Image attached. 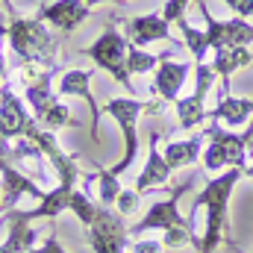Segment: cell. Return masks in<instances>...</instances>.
I'll list each match as a JSON object with an SVG mask.
<instances>
[{
    "label": "cell",
    "instance_id": "cell-1",
    "mask_svg": "<svg viewBox=\"0 0 253 253\" xmlns=\"http://www.w3.org/2000/svg\"><path fill=\"white\" fill-rule=\"evenodd\" d=\"M242 177H245V168H227V171L209 177L206 186L197 191L194 212L206 209V227H203V236L197 239L200 253H215L221 245L236 248L233 236H230V197Z\"/></svg>",
    "mask_w": 253,
    "mask_h": 253
},
{
    "label": "cell",
    "instance_id": "cell-2",
    "mask_svg": "<svg viewBox=\"0 0 253 253\" xmlns=\"http://www.w3.org/2000/svg\"><path fill=\"white\" fill-rule=\"evenodd\" d=\"M6 42H9L12 53L18 56V62L50 68V71L59 68L62 42L56 39V33H50V27L39 15H21V12L9 15Z\"/></svg>",
    "mask_w": 253,
    "mask_h": 253
},
{
    "label": "cell",
    "instance_id": "cell-3",
    "mask_svg": "<svg viewBox=\"0 0 253 253\" xmlns=\"http://www.w3.org/2000/svg\"><path fill=\"white\" fill-rule=\"evenodd\" d=\"M162 109H165L162 100H147L144 103V100H135V97H112V100L103 103V112L115 118V124L121 126V135H124V156L112 168H106L112 177H121L126 168H132V162L138 156V132H135L138 118L141 115H159Z\"/></svg>",
    "mask_w": 253,
    "mask_h": 253
},
{
    "label": "cell",
    "instance_id": "cell-4",
    "mask_svg": "<svg viewBox=\"0 0 253 253\" xmlns=\"http://www.w3.org/2000/svg\"><path fill=\"white\" fill-rule=\"evenodd\" d=\"M126 53H129V42L115 27H106L88 47L80 50V56H88L97 68L112 74V80L121 88H126V97H132V80H129V71H126Z\"/></svg>",
    "mask_w": 253,
    "mask_h": 253
},
{
    "label": "cell",
    "instance_id": "cell-5",
    "mask_svg": "<svg viewBox=\"0 0 253 253\" xmlns=\"http://www.w3.org/2000/svg\"><path fill=\"white\" fill-rule=\"evenodd\" d=\"M206 138L209 144L203 147V168L212 174H221L227 168H245L251 162L248 150H245V138L233 129H224L221 124L206 126Z\"/></svg>",
    "mask_w": 253,
    "mask_h": 253
},
{
    "label": "cell",
    "instance_id": "cell-6",
    "mask_svg": "<svg viewBox=\"0 0 253 253\" xmlns=\"http://www.w3.org/2000/svg\"><path fill=\"white\" fill-rule=\"evenodd\" d=\"M191 189V183H183L171 191L165 200L159 203H150V209L141 215L138 224L129 227V236H144V233H153V230H162V233H171V230H194L186 215H180V197Z\"/></svg>",
    "mask_w": 253,
    "mask_h": 253
},
{
    "label": "cell",
    "instance_id": "cell-7",
    "mask_svg": "<svg viewBox=\"0 0 253 253\" xmlns=\"http://www.w3.org/2000/svg\"><path fill=\"white\" fill-rule=\"evenodd\" d=\"M85 233H88V245L94 253H126L129 227H126L124 215L109 206L97 203V212H94L91 224L85 227Z\"/></svg>",
    "mask_w": 253,
    "mask_h": 253
},
{
    "label": "cell",
    "instance_id": "cell-8",
    "mask_svg": "<svg viewBox=\"0 0 253 253\" xmlns=\"http://www.w3.org/2000/svg\"><path fill=\"white\" fill-rule=\"evenodd\" d=\"M194 74H197L194 91L186 94V97H177V100H174L177 124H180V129H186V132L203 126V121H209V112H206V103H203V100H206V94H209L215 77H218L209 62H194Z\"/></svg>",
    "mask_w": 253,
    "mask_h": 253
},
{
    "label": "cell",
    "instance_id": "cell-9",
    "mask_svg": "<svg viewBox=\"0 0 253 253\" xmlns=\"http://www.w3.org/2000/svg\"><path fill=\"white\" fill-rule=\"evenodd\" d=\"M197 9L206 21L203 33H206V42H209V50H221V47H248L253 44V24L245 18H230V21H218L206 0H197Z\"/></svg>",
    "mask_w": 253,
    "mask_h": 253
},
{
    "label": "cell",
    "instance_id": "cell-10",
    "mask_svg": "<svg viewBox=\"0 0 253 253\" xmlns=\"http://www.w3.org/2000/svg\"><path fill=\"white\" fill-rule=\"evenodd\" d=\"M194 71V62H174L171 53H159V65L153 71V85L150 94L162 103H174L189 80V74Z\"/></svg>",
    "mask_w": 253,
    "mask_h": 253
},
{
    "label": "cell",
    "instance_id": "cell-11",
    "mask_svg": "<svg viewBox=\"0 0 253 253\" xmlns=\"http://www.w3.org/2000/svg\"><path fill=\"white\" fill-rule=\"evenodd\" d=\"M121 24V33L132 47H147L153 42H174L171 36V24L162 18V12H150V15H135V18H112Z\"/></svg>",
    "mask_w": 253,
    "mask_h": 253
},
{
    "label": "cell",
    "instance_id": "cell-12",
    "mask_svg": "<svg viewBox=\"0 0 253 253\" xmlns=\"http://www.w3.org/2000/svg\"><path fill=\"white\" fill-rule=\"evenodd\" d=\"M91 77H94V71L91 68H68L62 77H59V88H56V94L59 97H83L85 100V106H88V112H91V141H100V132H97V126H100V106L94 103V94H91Z\"/></svg>",
    "mask_w": 253,
    "mask_h": 253
},
{
    "label": "cell",
    "instance_id": "cell-13",
    "mask_svg": "<svg viewBox=\"0 0 253 253\" xmlns=\"http://www.w3.org/2000/svg\"><path fill=\"white\" fill-rule=\"evenodd\" d=\"M47 27L59 30L62 36H71L74 30H80L88 15H91V6L85 0H53V3H42L39 12H36Z\"/></svg>",
    "mask_w": 253,
    "mask_h": 253
},
{
    "label": "cell",
    "instance_id": "cell-14",
    "mask_svg": "<svg viewBox=\"0 0 253 253\" xmlns=\"http://www.w3.org/2000/svg\"><path fill=\"white\" fill-rule=\"evenodd\" d=\"M36 118L27 112V103L18 97V91L9 83H0V135L6 141H15L27 132V126Z\"/></svg>",
    "mask_w": 253,
    "mask_h": 253
},
{
    "label": "cell",
    "instance_id": "cell-15",
    "mask_svg": "<svg viewBox=\"0 0 253 253\" xmlns=\"http://www.w3.org/2000/svg\"><path fill=\"white\" fill-rule=\"evenodd\" d=\"M74 189H77V186L56 183L53 189L44 191V197L39 200V206H36V209H9L6 215L21 218V221H27V224L42 221V218H59L65 209H68V203H71V194H74Z\"/></svg>",
    "mask_w": 253,
    "mask_h": 253
},
{
    "label": "cell",
    "instance_id": "cell-16",
    "mask_svg": "<svg viewBox=\"0 0 253 253\" xmlns=\"http://www.w3.org/2000/svg\"><path fill=\"white\" fill-rule=\"evenodd\" d=\"M0 186H3V212H9V209H15V203L24 197V194H33L36 200H42L44 197V191L33 177H27L24 171H18V168H12L9 162L6 165H0Z\"/></svg>",
    "mask_w": 253,
    "mask_h": 253
},
{
    "label": "cell",
    "instance_id": "cell-17",
    "mask_svg": "<svg viewBox=\"0 0 253 253\" xmlns=\"http://www.w3.org/2000/svg\"><path fill=\"white\" fill-rule=\"evenodd\" d=\"M171 168H168V162H165V156H162V147H159V141H156V132L150 135V147H147V159H144V168H141V174H138V180H135V191L138 194H147V191L153 189H162V186H168V180H171Z\"/></svg>",
    "mask_w": 253,
    "mask_h": 253
},
{
    "label": "cell",
    "instance_id": "cell-18",
    "mask_svg": "<svg viewBox=\"0 0 253 253\" xmlns=\"http://www.w3.org/2000/svg\"><path fill=\"white\" fill-rule=\"evenodd\" d=\"M253 118V97H236L230 91H224V97H218L215 109L209 112V121L221 126H242Z\"/></svg>",
    "mask_w": 253,
    "mask_h": 253
},
{
    "label": "cell",
    "instance_id": "cell-19",
    "mask_svg": "<svg viewBox=\"0 0 253 253\" xmlns=\"http://www.w3.org/2000/svg\"><path fill=\"white\" fill-rule=\"evenodd\" d=\"M203 138H206V129L197 132V135H191V138H180V141L171 138V141H165L162 156H165L168 168H171V171H180V168L194 165V162L203 156Z\"/></svg>",
    "mask_w": 253,
    "mask_h": 253
},
{
    "label": "cell",
    "instance_id": "cell-20",
    "mask_svg": "<svg viewBox=\"0 0 253 253\" xmlns=\"http://www.w3.org/2000/svg\"><path fill=\"white\" fill-rule=\"evenodd\" d=\"M209 65H212V71L221 77L224 91H230V77H233L239 68L253 65V53L248 47H221V50H212V53H209Z\"/></svg>",
    "mask_w": 253,
    "mask_h": 253
},
{
    "label": "cell",
    "instance_id": "cell-21",
    "mask_svg": "<svg viewBox=\"0 0 253 253\" xmlns=\"http://www.w3.org/2000/svg\"><path fill=\"white\" fill-rule=\"evenodd\" d=\"M6 224H9V236H6V242H0V253H27L36 245L39 230L33 224L12 218V215H6Z\"/></svg>",
    "mask_w": 253,
    "mask_h": 253
},
{
    "label": "cell",
    "instance_id": "cell-22",
    "mask_svg": "<svg viewBox=\"0 0 253 253\" xmlns=\"http://www.w3.org/2000/svg\"><path fill=\"white\" fill-rule=\"evenodd\" d=\"M180 33H183V44L189 47V53L194 56V62H206L209 59V42H206V33L203 30H197L194 24H189V18H183V21H177L174 24Z\"/></svg>",
    "mask_w": 253,
    "mask_h": 253
},
{
    "label": "cell",
    "instance_id": "cell-23",
    "mask_svg": "<svg viewBox=\"0 0 253 253\" xmlns=\"http://www.w3.org/2000/svg\"><path fill=\"white\" fill-rule=\"evenodd\" d=\"M88 183L97 186V203L100 206H112L121 194V177H112L109 171H97V174H88Z\"/></svg>",
    "mask_w": 253,
    "mask_h": 253
},
{
    "label": "cell",
    "instance_id": "cell-24",
    "mask_svg": "<svg viewBox=\"0 0 253 253\" xmlns=\"http://www.w3.org/2000/svg\"><path fill=\"white\" fill-rule=\"evenodd\" d=\"M159 65V53H150L144 47H132L129 44V53H126V71L129 77L132 74H153Z\"/></svg>",
    "mask_w": 253,
    "mask_h": 253
},
{
    "label": "cell",
    "instance_id": "cell-25",
    "mask_svg": "<svg viewBox=\"0 0 253 253\" xmlns=\"http://www.w3.org/2000/svg\"><path fill=\"white\" fill-rule=\"evenodd\" d=\"M68 209L80 218V224H83V227H88V224H91V218H94V212H97V200H91L83 189H74Z\"/></svg>",
    "mask_w": 253,
    "mask_h": 253
},
{
    "label": "cell",
    "instance_id": "cell-26",
    "mask_svg": "<svg viewBox=\"0 0 253 253\" xmlns=\"http://www.w3.org/2000/svg\"><path fill=\"white\" fill-rule=\"evenodd\" d=\"M189 6H191V0H165V6H162V18L174 27L177 21H183V18H186Z\"/></svg>",
    "mask_w": 253,
    "mask_h": 253
},
{
    "label": "cell",
    "instance_id": "cell-27",
    "mask_svg": "<svg viewBox=\"0 0 253 253\" xmlns=\"http://www.w3.org/2000/svg\"><path fill=\"white\" fill-rule=\"evenodd\" d=\"M118 212L124 215V218H129V215H135V209H138V203H141V194L135 189H121V194H118Z\"/></svg>",
    "mask_w": 253,
    "mask_h": 253
},
{
    "label": "cell",
    "instance_id": "cell-28",
    "mask_svg": "<svg viewBox=\"0 0 253 253\" xmlns=\"http://www.w3.org/2000/svg\"><path fill=\"white\" fill-rule=\"evenodd\" d=\"M6 30H9V15L0 9V83H9V68H6V56H3V44H6Z\"/></svg>",
    "mask_w": 253,
    "mask_h": 253
},
{
    "label": "cell",
    "instance_id": "cell-29",
    "mask_svg": "<svg viewBox=\"0 0 253 253\" xmlns=\"http://www.w3.org/2000/svg\"><path fill=\"white\" fill-rule=\"evenodd\" d=\"M129 251H132V253H162V251H165V245H162V242H156V239H138V242H132V245H129Z\"/></svg>",
    "mask_w": 253,
    "mask_h": 253
},
{
    "label": "cell",
    "instance_id": "cell-30",
    "mask_svg": "<svg viewBox=\"0 0 253 253\" xmlns=\"http://www.w3.org/2000/svg\"><path fill=\"white\" fill-rule=\"evenodd\" d=\"M27 253H68L59 245V239H56V233H50L47 239H44V245H39V248H30Z\"/></svg>",
    "mask_w": 253,
    "mask_h": 253
},
{
    "label": "cell",
    "instance_id": "cell-31",
    "mask_svg": "<svg viewBox=\"0 0 253 253\" xmlns=\"http://www.w3.org/2000/svg\"><path fill=\"white\" fill-rule=\"evenodd\" d=\"M233 12H236V18L251 21V18H253V0H239V3L233 6Z\"/></svg>",
    "mask_w": 253,
    "mask_h": 253
},
{
    "label": "cell",
    "instance_id": "cell-32",
    "mask_svg": "<svg viewBox=\"0 0 253 253\" xmlns=\"http://www.w3.org/2000/svg\"><path fill=\"white\" fill-rule=\"evenodd\" d=\"M242 138H245V150H248V156H253V118L248 121L245 132H242Z\"/></svg>",
    "mask_w": 253,
    "mask_h": 253
},
{
    "label": "cell",
    "instance_id": "cell-33",
    "mask_svg": "<svg viewBox=\"0 0 253 253\" xmlns=\"http://www.w3.org/2000/svg\"><path fill=\"white\" fill-rule=\"evenodd\" d=\"M245 180H251L253 183V156H251V162L245 165Z\"/></svg>",
    "mask_w": 253,
    "mask_h": 253
},
{
    "label": "cell",
    "instance_id": "cell-34",
    "mask_svg": "<svg viewBox=\"0 0 253 253\" xmlns=\"http://www.w3.org/2000/svg\"><path fill=\"white\" fill-rule=\"evenodd\" d=\"M224 3H227V6H230V9H233V6H236V3H239V0H224Z\"/></svg>",
    "mask_w": 253,
    "mask_h": 253
},
{
    "label": "cell",
    "instance_id": "cell-35",
    "mask_svg": "<svg viewBox=\"0 0 253 253\" xmlns=\"http://www.w3.org/2000/svg\"><path fill=\"white\" fill-rule=\"evenodd\" d=\"M0 212H3V186H0Z\"/></svg>",
    "mask_w": 253,
    "mask_h": 253
}]
</instances>
